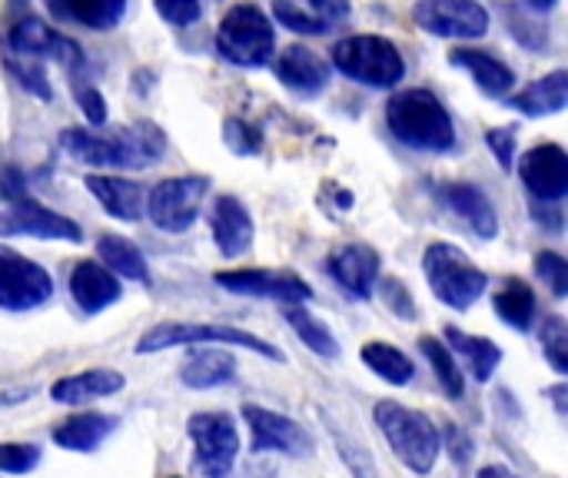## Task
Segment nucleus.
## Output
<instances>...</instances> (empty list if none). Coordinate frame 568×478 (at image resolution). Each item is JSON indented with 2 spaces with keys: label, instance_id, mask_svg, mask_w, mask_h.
<instances>
[{
  "label": "nucleus",
  "instance_id": "obj_47",
  "mask_svg": "<svg viewBox=\"0 0 568 478\" xmlns=\"http://www.w3.org/2000/svg\"><path fill=\"white\" fill-rule=\"evenodd\" d=\"M323 23H339L349 17V0H306Z\"/></svg>",
  "mask_w": 568,
  "mask_h": 478
},
{
  "label": "nucleus",
  "instance_id": "obj_48",
  "mask_svg": "<svg viewBox=\"0 0 568 478\" xmlns=\"http://www.w3.org/2000/svg\"><path fill=\"white\" fill-rule=\"evenodd\" d=\"M33 393L30 389H13V393H0V409L3 406H20V403H27Z\"/></svg>",
  "mask_w": 568,
  "mask_h": 478
},
{
  "label": "nucleus",
  "instance_id": "obj_31",
  "mask_svg": "<svg viewBox=\"0 0 568 478\" xmlns=\"http://www.w3.org/2000/svg\"><path fill=\"white\" fill-rule=\"evenodd\" d=\"M493 309H496V316H499L509 329L529 333V329H532V319H536V309H539L536 289H532L526 279L509 276V279H503L499 293L493 296Z\"/></svg>",
  "mask_w": 568,
  "mask_h": 478
},
{
  "label": "nucleus",
  "instance_id": "obj_18",
  "mask_svg": "<svg viewBox=\"0 0 568 478\" xmlns=\"http://www.w3.org/2000/svg\"><path fill=\"white\" fill-rule=\"evenodd\" d=\"M273 73H276V80H280L290 93H296V96H303V100H313V96H320V93L329 87V63H326L316 50H310V47H303V43L286 47V50L276 57Z\"/></svg>",
  "mask_w": 568,
  "mask_h": 478
},
{
  "label": "nucleus",
  "instance_id": "obj_22",
  "mask_svg": "<svg viewBox=\"0 0 568 478\" xmlns=\"http://www.w3.org/2000/svg\"><path fill=\"white\" fill-rule=\"evenodd\" d=\"M256 226L250 210L236 196H220L213 203V240L226 260H240L253 246Z\"/></svg>",
  "mask_w": 568,
  "mask_h": 478
},
{
  "label": "nucleus",
  "instance_id": "obj_25",
  "mask_svg": "<svg viewBox=\"0 0 568 478\" xmlns=\"http://www.w3.org/2000/svg\"><path fill=\"white\" fill-rule=\"evenodd\" d=\"M236 379V359L230 349H206V346H193L186 353V359L180 363V383L186 389H216Z\"/></svg>",
  "mask_w": 568,
  "mask_h": 478
},
{
  "label": "nucleus",
  "instance_id": "obj_15",
  "mask_svg": "<svg viewBox=\"0 0 568 478\" xmlns=\"http://www.w3.org/2000/svg\"><path fill=\"white\" fill-rule=\"evenodd\" d=\"M0 236L13 240V236H33V240H63V243H83V230L80 223H73L63 213H53L50 206L23 196L17 203H10L0 213Z\"/></svg>",
  "mask_w": 568,
  "mask_h": 478
},
{
  "label": "nucleus",
  "instance_id": "obj_6",
  "mask_svg": "<svg viewBox=\"0 0 568 478\" xmlns=\"http://www.w3.org/2000/svg\"><path fill=\"white\" fill-rule=\"evenodd\" d=\"M329 60L339 73L373 90H389L406 77V60L399 47L379 33H353L336 40Z\"/></svg>",
  "mask_w": 568,
  "mask_h": 478
},
{
  "label": "nucleus",
  "instance_id": "obj_17",
  "mask_svg": "<svg viewBox=\"0 0 568 478\" xmlns=\"http://www.w3.org/2000/svg\"><path fill=\"white\" fill-rule=\"evenodd\" d=\"M326 273L356 299H369L383 276V256L366 243H346L326 260Z\"/></svg>",
  "mask_w": 568,
  "mask_h": 478
},
{
  "label": "nucleus",
  "instance_id": "obj_3",
  "mask_svg": "<svg viewBox=\"0 0 568 478\" xmlns=\"http://www.w3.org/2000/svg\"><path fill=\"white\" fill-rule=\"evenodd\" d=\"M373 423L379 426L389 449L396 452V459L409 472L429 476L436 469V459L443 452V439H439L436 423L426 413L409 409V406H403L396 399H379L373 406Z\"/></svg>",
  "mask_w": 568,
  "mask_h": 478
},
{
  "label": "nucleus",
  "instance_id": "obj_43",
  "mask_svg": "<svg viewBox=\"0 0 568 478\" xmlns=\"http://www.w3.org/2000/svg\"><path fill=\"white\" fill-rule=\"evenodd\" d=\"M73 96H77V103H80V110H83L90 126H103L106 123V100H103V93L90 80H73Z\"/></svg>",
  "mask_w": 568,
  "mask_h": 478
},
{
  "label": "nucleus",
  "instance_id": "obj_14",
  "mask_svg": "<svg viewBox=\"0 0 568 478\" xmlns=\"http://www.w3.org/2000/svg\"><path fill=\"white\" fill-rule=\"evenodd\" d=\"M243 419L250 426V452H280V456H290V459H300V456H313L316 443L313 436L290 416L283 413H273V409H263V406H243Z\"/></svg>",
  "mask_w": 568,
  "mask_h": 478
},
{
  "label": "nucleus",
  "instance_id": "obj_32",
  "mask_svg": "<svg viewBox=\"0 0 568 478\" xmlns=\"http://www.w3.org/2000/svg\"><path fill=\"white\" fill-rule=\"evenodd\" d=\"M283 316H286L290 329L300 336V343H303L310 353H316L320 359H339V339H336V333H333L316 313H310L306 303H300V306H283Z\"/></svg>",
  "mask_w": 568,
  "mask_h": 478
},
{
  "label": "nucleus",
  "instance_id": "obj_35",
  "mask_svg": "<svg viewBox=\"0 0 568 478\" xmlns=\"http://www.w3.org/2000/svg\"><path fill=\"white\" fill-rule=\"evenodd\" d=\"M326 429H329V436H333V446H336V452H339L343 466L349 469V476L353 478H379V469H376V459H373V452L366 449V443H363L356 433H349V429H346V423H336L333 416H326Z\"/></svg>",
  "mask_w": 568,
  "mask_h": 478
},
{
  "label": "nucleus",
  "instance_id": "obj_46",
  "mask_svg": "<svg viewBox=\"0 0 568 478\" xmlns=\"http://www.w3.org/2000/svg\"><path fill=\"white\" fill-rule=\"evenodd\" d=\"M27 196V176L20 173V166H0V200L17 203Z\"/></svg>",
  "mask_w": 568,
  "mask_h": 478
},
{
  "label": "nucleus",
  "instance_id": "obj_10",
  "mask_svg": "<svg viewBox=\"0 0 568 478\" xmlns=\"http://www.w3.org/2000/svg\"><path fill=\"white\" fill-rule=\"evenodd\" d=\"M206 190H210L206 176H170L146 193L143 210L156 230L186 233L200 216V203H203Z\"/></svg>",
  "mask_w": 568,
  "mask_h": 478
},
{
  "label": "nucleus",
  "instance_id": "obj_5",
  "mask_svg": "<svg viewBox=\"0 0 568 478\" xmlns=\"http://www.w3.org/2000/svg\"><path fill=\"white\" fill-rule=\"evenodd\" d=\"M176 346H190V349L193 346H223V349L240 346L270 363H286L283 349L270 346L266 339L236 326H213V323H156L136 339V356H153V353H166Z\"/></svg>",
  "mask_w": 568,
  "mask_h": 478
},
{
  "label": "nucleus",
  "instance_id": "obj_11",
  "mask_svg": "<svg viewBox=\"0 0 568 478\" xmlns=\"http://www.w3.org/2000/svg\"><path fill=\"white\" fill-rule=\"evenodd\" d=\"M53 296L50 273L27 260L23 253L0 243V309L7 313H30Z\"/></svg>",
  "mask_w": 568,
  "mask_h": 478
},
{
  "label": "nucleus",
  "instance_id": "obj_4",
  "mask_svg": "<svg viewBox=\"0 0 568 478\" xmlns=\"http://www.w3.org/2000/svg\"><path fill=\"white\" fill-rule=\"evenodd\" d=\"M423 273H426V283H429L433 296L443 306L456 309V313L473 309L483 299L486 286H489L486 269H479L473 263V256L463 253L453 243H433V246H426V253H423Z\"/></svg>",
  "mask_w": 568,
  "mask_h": 478
},
{
  "label": "nucleus",
  "instance_id": "obj_28",
  "mask_svg": "<svg viewBox=\"0 0 568 478\" xmlns=\"http://www.w3.org/2000/svg\"><path fill=\"white\" fill-rule=\"evenodd\" d=\"M116 426L120 423L106 413H77L53 429V446L67 452H93L113 436Z\"/></svg>",
  "mask_w": 568,
  "mask_h": 478
},
{
  "label": "nucleus",
  "instance_id": "obj_8",
  "mask_svg": "<svg viewBox=\"0 0 568 478\" xmlns=\"http://www.w3.org/2000/svg\"><path fill=\"white\" fill-rule=\"evenodd\" d=\"M3 50L13 53V57H30V60H43V57H53L67 73L70 80H87L83 70H87V53L77 40L57 33L53 27H47L40 17L33 13H23L17 20H10L7 27V37H3Z\"/></svg>",
  "mask_w": 568,
  "mask_h": 478
},
{
  "label": "nucleus",
  "instance_id": "obj_34",
  "mask_svg": "<svg viewBox=\"0 0 568 478\" xmlns=\"http://www.w3.org/2000/svg\"><path fill=\"white\" fill-rule=\"evenodd\" d=\"M419 349L429 359V366H433L443 393L459 403L466 396V376H463V366L456 363V353L443 339H436V336H419Z\"/></svg>",
  "mask_w": 568,
  "mask_h": 478
},
{
  "label": "nucleus",
  "instance_id": "obj_1",
  "mask_svg": "<svg viewBox=\"0 0 568 478\" xmlns=\"http://www.w3.org/2000/svg\"><path fill=\"white\" fill-rule=\"evenodd\" d=\"M60 150L83 166L106 170H146L166 153V133L153 120L126 123L113 133H90L83 126H67L57 136Z\"/></svg>",
  "mask_w": 568,
  "mask_h": 478
},
{
  "label": "nucleus",
  "instance_id": "obj_30",
  "mask_svg": "<svg viewBox=\"0 0 568 478\" xmlns=\"http://www.w3.org/2000/svg\"><path fill=\"white\" fill-rule=\"evenodd\" d=\"M446 343L453 353L463 356L466 369L476 376V383H489L503 363V349L499 343L486 339V336H473V333H463L459 326H446Z\"/></svg>",
  "mask_w": 568,
  "mask_h": 478
},
{
  "label": "nucleus",
  "instance_id": "obj_44",
  "mask_svg": "<svg viewBox=\"0 0 568 478\" xmlns=\"http://www.w3.org/2000/svg\"><path fill=\"white\" fill-rule=\"evenodd\" d=\"M153 7H156L160 20L170 23V27H190L203 13L200 0H153Z\"/></svg>",
  "mask_w": 568,
  "mask_h": 478
},
{
  "label": "nucleus",
  "instance_id": "obj_24",
  "mask_svg": "<svg viewBox=\"0 0 568 478\" xmlns=\"http://www.w3.org/2000/svg\"><path fill=\"white\" fill-rule=\"evenodd\" d=\"M53 20L80 23L93 33H106L123 23L130 0H43Z\"/></svg>",
  "mask_w": 568,
  "mask_h": 478
},
{
  "label": "nucleus",
  "instance_id": "obj_7",
  "mask_svg": "<svg viewBox=\"0 0 568 478\" xmlns=\"http://www.w3.org/2000/svg\"><path fill=\"white\" fill-rule=\"evenodd\" d=\"M276 50V27L256 3H236L216 27V53L233 67H263Z\"/></svg>",
  "mask_w": 568,
  "mask_h": 478
},
{
  "label": "nucleus",
  "instance_id": "obj_40",
  "mask_svg": "<svg viewBox=\"0 0 568 478\" xmlns=\"http://www.w3.org/2000/svg\"><path fill=\"white\" fill-rule=\"evenodd\" d=\"M223 143L236 156H253V153L263 150V133H260V126H253V123H246L240 116H230L223 123Z\"/></svg>",
  "mask_w": 568,
  "mask_h": 478
},
{
  "label": "nucleus",
  "instance_id": "obj_27",
  "mask_svg": "<svg viewBox=\"0 0 568 478\" xmlns=\"http://www.w3.org/2000/svg\"><path fill=\"white\" fill-rule=\"evenodd\" d=\"M568 103V70H552L542 80L529 83L526 90L506 96L509 110H519L523 116H556Z\"/></svg>",
  "mask_w": 568,
  "mask_h": 478
},
{
  "label": "nucleus",
  "instance_id": "obj_23",
  "mask_svg": "<svg viewBox=\"0 0 568 478\" xmlns=\"http://www.w3.org/2000/svg\"><path fill=\"white\" fill-rule=\"evenodd\" d=\"M83 186L97 196V203L113 216V220H123V223H136L143 216V186L126 180V176H110V173H90L83 180Z\"/></svg>",
  "mask_w": 568,
  "mask_h": 478
},
{
  "label": "nucleus",
  "instance_id": "obj_26",
  "mask_svg": "<svg viewBox=\"0 0 568 478\" xmlns=\"http://www.w3.org/2000/svg\"><path fill=\"white\" fill-rule=\"evenodd\" d=\"M126 386V379L116 369H83L73 376H63L50 386V399L60 406H83L90 399L116 396Z\"/></svg>",
  "mask_w": 568,
  "mask_h": 478
},
{
  "label": "nucleus",
  "instance_id": "obj_20",
  "mask_svg": "<svg viewBox=\"0 0 568 478\" xmlns=\"http://www.w3.org/2000/svg\"><path fill=\"white\" fill-rule=\"evenodd\" d=\"M439 200L479 236V240H496L499 236V213L493 206V200L486 196V190H479L476 183H446L439 190Z\"/></svg>",
  "mask_w": 568,
  "mask_h": 478
},
{
  "label": "nucleus",
  "instance_id": "obj_13",
  "mask_svg": "<svg viewBox=\"0 0 568 478\" xmlns=\"http://www.w3.org/2000/svg\"><path fill=\"white\" fill-rule=\"evenodd\" d=\"M213 283L233 296H253V299H276L280 306H300L313 299V286L296 273H276V269H226L216 273Z\"/></svg>",
  "mask_w": 568,
  "mask_h": 478
},
{
  "label": "nucleus",
  "instance_id": "obj_29",
  "mask_svg": "<svg viewBox=\"0 0 568 478\" xmlns=\"http://www.w3.org/2000/svg\"><path fill=\"white\" fill-rule=\"evenodd\" d=\"M97 256L100 263L120 279H130V283H140V286H150L153 276H150V266H146V256L140 253V246L126 236H113V233H103L97 240Z\"/></svg>",
  "mask_w": 568,
  "mask_h": 478
},
{
  "label": "nucleus",
  "instance_id": "obj_19",
  "mask_svg": "<svg viewBox=\"0 0 568 478\" xmlns=\"http://www.w3.org/2000/svg\"><path fill=\"white\" fill-rule=\"evenodd\" d=\"M123 289L120 279L93 260H80L70 273V299L83 316H97L103 309H110L113 303H120Z\"/></svg>",
  "mask_w": 568,
  "mask_h": 478
},
{
  "label": "nucleus",
  "instance_id": "obj_21",
  "mask_svg": "<svg viewBox=\"0 0 568 478\" xmlns=\"http://www.w3.org/2000/svg\"><path fill=\"white\" fill-rule=\"evenodd\" d=\"M449 63L466 70L476 80V87L493 100H506L516 87V70L509 63H503L499 57H493L489 50L456 47V50H449Z\"/></svg>",
  "mask_w": 568,
  "mask_h": 478
},
{
  "label": "nucleus",
  "instance_id": "obj_16",
  "mask_svg": "<svg viewBox=\"0 0 568 478\" xmlns=\"http://www.w3.org/2000/svg\"><path fill=\"white\" fill-rule=\"evenodd\" d=\"M519 180L536 203H559L568 193V153L559 143H539L519 160Z\"/></svg>",
  "mask_w": 568,
  "mask_h": 478
},
{
  "label": "nucleus",
  "instance_id": "obj_2",
  "mask_svg": "<svg viewBox=\"0 0 568 478\" xmlns=\"http://www.w3.org/2000/svg\"><path fill=\"white\" fill-rule=\"evenodd\" d=\"M386 126L403 146L419 153H449L456 146V123L446 103L426 87L393 93L386 103Z\"/></svg>",
  "mask_w": 568,
  "mask_h": 478
},
{
  "label": "nucleus",
  "instance_id": "obj_52",
  "mask_svg": "<svg viewBox=\"0 0 568 478\" xmlns=\"http://www.w3.org/2000/svg\"><path fill=\"white\" fill-rule=\"evenodd\" d=\"M170 478H180V476H170Z\"/></svg>",
  "mask_w": 568,
  "mask_h": 478
},
{
  "label": "nucleus",
  "instance_id": "obj_12",
  "mask_svg": "<svg viewBox=\"0 0 568 478\" xmlns=\"http://www.w3.org/2000/svg\"><path fill=\"white\" fill-rule=\"evenodd\" d=\"M413 20L443 40H479L489 33V10L479 0H419Z\"/></svg>",
  "mask_w": 568,
  "mask_h": 478
},
{
  "label": "nucleus",
  "instance_id": "obj_41",
  "mask_svg": "<svg viewBox=\"0 0 568 478\" xmlns=\"http://www.w3.org/2000/svg\"><path fill=\"white\" fill-rule=\"evenodd\" d=\"M40 446L30 443H0V472L3 476H27L40 466Z\"/></svg>",
  "mask_w": 568,
  "mask_h": 478
},
{
  "label": "nucleus",
  "instance_id": "obj_37",
  "mask_svg": "<svg viewBox=\"0 0 568 478\" xmlns=\"http://www.w3.org/2000/svg\"><path fill=\"white\" fill-rule=\"evenodd\" d=\"M539 343H542V353L549 359V366L566 376L568 373V323L562 316H546L542 319V329H539Z\"/></svg>",
  "mask_w": 568,
  "mask_h": 478
},
{
  "label": "nucleus",
  "instance_id": "obj_38",
  "mask_svg": "<svg viewBox=\"0 0 568 478\" xmlns=\"http://www.w3.org/2000/svg\"><path fill=\"white\" fill-rule=\"evenodd\" d=\"M273 17H276L280 27H286L293 33H303V37H320V33L329 30V23H323L316 13H306L293 0H273Z\"/></svg>",
  "mask_w": 568,
  "mask_h": 478
},
{
  "label": "nucleus",
  "instance_id": "obj_49",
  "mask_svg": "<svg viewBox=\"0 0 568 478\" xmlns=\"http://www.w3.org/2000/svg\"><path fill=\"white\" fill-rule=\"evenodd\" d=\"M476 478H519V476H516L513 469H506V466H483Z\"/></svg>",
  "mask_w": 568,
  "mask_h": 478
},
{
  "label": "nucleus",
  "instance_id": "obj_9",
  "mask_svg": "<svg viewBox=\"0 0 568 478\" xmlns=\"http://www.w3.org/2000/svg\"><path fill=\"white\" fill-rule=\"evenodd\" d=\"M193 469L203 478H230L240 456V426L230 413H196L186 423Z\"/></svg>",
  "mask_w": 568,
  "mask_h": 478
},
{
  "label": "nucleus",
  "instance_id": "obj_33",
  "mask_svg": "<svg viewBox=\"0 0 568 478\" xmlns=\"http://www.w3.org/2000/svg\"><path fill=\"white\" fill-rule=\"evenodd\" d=\"M363 363H366V369L369 373H376L383 383H389V386H409L413 379H416V366H413V359L399 349V346H393V343H366L363 346Z\"/></svg>",
  "mask_w": 568,
  "mask_h": 478
},
{
  "label": "nucleus",
  "instance_id": "obj_45",
  "mask_svg": "<svg viewBox=\"0 0 568 478\" xmlns=\"http://www.w3.org/2000/svg\"><path fill=\"white\" fill-rule=\"evenodd\" d=\"M516 136L519 133L513 126H493V130H486V146L496 153V160H499V166L506 173L516 170Z\"/></svg>",
  "mask_w": 568,
  "mask_h": 478
},
{
  "label": "nucleus",
  "instance_id": "obj_36",
  "mask_svg": "<svg viewBox=\"0 0 568 478\" xmlns=\"http://www.w3.org/2000/svg\"><path fill=\"white\" fill-rule=\"evenodd\" d=\"M3 63H7V73H10L30 96H37V100H53V87H50V80H47L43 60L3 53Z\"/></svg>",
  "mask_w": 568,
  "mask_h": 478
},
{
  "label": "nucleus",
  "instance_id": "obj_39",
  "mask_svg": "<svg viewBox=\"0 0 568 478\" xmlns=\"http://www.w3.org/2000/svg\"><path fill=\"white\" fill-rule=\"evenodd\" d=\"M376 289H379V296H383V303H386V309H389L393 316H399V319H406V323H416V319H419V306H416V299H413V293H409V286H406L403 279H396V276H379Z\"/></svg>",
  "mask_w": 568,
  "mask_h": 478
},
{
  "label": "nucleus",
  "instance_id": "obj_50",
  "mask_svg": "<svg viewBox=\"0 0 568 478\" xmlns=\"http://www.w3.org/2000/svg\"><path fill=\"white\" fill-rule=\"evenodd\" d=\"M549 396H552V403L559 406V416H566V386H556V389H549Z\"/></svg>",
  "mask_w": 568,
  "mask_h": 478
},
{
  "label": "nucleus",
  "instance_id": "obj_51",
  "mask_svg": "<svg viewBox=\"0 0 568 478\" xmlns=\"http://www.w3.org/2000/svg\"><path fill=\"white\" fill-rule=\"evenodd\" d=\"M526 3H529L532 10H552V7H556L559 0H526Z\"/></svg>",
  "mask_w": 568,
  "mask_h": 478
},
{
  "label": "nucleus",
  "instance_id": "obj_42",
  "mask_svg": "<svg viewBox=\"0 0 568 478\" xmlns=\"http://www.w3.org/2000/svg\"><path fill=\"white\" fill-rule=\"evenodd\" d=\"M536 273L542 276V283L552 289L556 299H566L568 296V263L566 256L552 253V250H542L536 256Z\"/></svg>",
  "mask_w": 568,
  "mask_h": 478
}]
</instances>
